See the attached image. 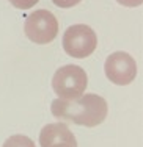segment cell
Wrapping results in <instances>:
<instances>
[{
  "instance_id": "6da1fadb",
  "label": "cell",
  "mask_w": 143,
  "mask_h": 147,
  "mask_svg": "<svg viewBox=\"0 0 143 147\" xmlns=\"http://www.w3.org/2000/svg\"><path fill=\"white\" fill-rule=\"evenodd\" d=\"M50 111L60 121L96 127L106 121L109 107L106 99L97 94H82L77 99H55L50 105Z\"/></svg>"
},
{
  "instance_id": "7a4b0ae2",
  "label": "cell",
  "mask_w": 143,
  "mask_h": 147,
  "mask_svg": "<svg viewBox=\"0 0 143 147\" xmlns=\"http://www.w3.org/2000/svg\"><path fill=\"white\" fill-rule=\"evenodd\" d=\"M88 77L80 66H61L52 77V88L60 99H77L86 89Z\"/></svg>"
},
{
  "instance_id": "3957f363",
  "label": "cell",
  "mask_w": 143,
  "mask_h": 147,
  "mask_svg": "<svg viewBox=\"0 0 143 147\" xmlns=\"http://www.w3.org/2000/svg\"><path fill=\"white\" fill-rule=\"evenodd\" d=\"M63 49L72 58H86L96 50L97 36L91 27L85 24H76L63 33Z\"/></svg>"
},
{
  "instance_id": "277c9868",
  "label": "cell",
  "mask_w": 143,
  "mask_h": 147,
  "mask_svg": "<svg viewBox=\"0 0 143 147\" xmlns=\"http://www.w3.org/2000/svg\"><path fill=\"white\" fill-rule=\"evenodd\" d=\"M25 36L35 44H49L58 34V20L49 9H36L24 22Z\"/></svg>"
},
{
  "instance_id": "5b68a950",
  "label": "cell",
  "mask_w": 143,
  "mask_h": 147,
  "mask_svg": "<svg viewBox=\"0 0 143 147\" xmlns=\"http://www.w3.org/2000/svg\"><path fill=\"white\" fill-rule=\"evenodd\" d=\"M106 77L118 86L131 85L137 77V63L126 52L110 53L104 64Z\"/></svg>"
},
{
  "instance_id": "8992f818",
  "label": "cell",
  "mask_w": 143,
  "mask_h": 147,
  "mask_svg": "<svg viewBox=\"0 0 143 147\" xmlns=\"http://www.w3.org/2000/svg\"><path fill=\"white\" fill-rule=\"evenodd\" d=\"M61 142L77 146L76 136L72 135V131L68 128L66 124H63V122H58V124H47L46 127L41 130V133H39L41 147H52L55 144H61Z\"/></svg>"
},
{
  "instance_id": "52a82bcc",
  "label": "cell",
  "mask_w": 143,
  "mask_h": 147,
  "mask_svg": "<svg viewBox=\"0 0 143 147\" xmlns=\"http://www.w3.org/2000/svg\"><path fill=\"white\" fill-rule=\"evenodd\" d=\"M2 147H35V144L29 136L14 135V136H10V138L3 142Z\"/></svg>"
},
{
  "instance_id": "ba28073f",
  "label": "cell",
  "mask_w": 143,
  "mask_h": 147,
  "mask_svg": "<svg viewBox=\"0 0 143 147\" xmlns=\"http://www.w3.org/2000/svg\"><path fill=\"white\" fill-rule=\"evenodd\" d=\"M8 2L17 9H29L36 5L39 0H8Z\"/></svg>"
},
{
  "instance_id": "9c48e42d",
  "label": "cell",
  "mask_w": 143,
  "mask_h": 147,
  "mask_svg": "<svg viewBox=\"0 0 143 147\" xmlns=\"http://www.w3.org/2000/svg\"><path fill=\"white\" fill-rule=\"evenodd\" d=\"M54 5H57L58 8H72V6L79 5L82 0H52Z\"/></svg>"
},
{
  "instance_id": "30bf717a",
  "label": "cell",
  "mask_w": 143,
  "mask_h": 147,
  "mask_svg": "<svg viewBox=\"0 0 143 147\" xmlns=\"http://www.w3.org/2000/svg\"><path fill=\"white\" fill-rule=\"evenodd\" d=\"M120 5L127 6V8H135V6H140L143 3V0H116Z\"/></svg>"
},
{
  "instance_id": "8fae6325",
  "label": "cell",
  "mask_w": 143,
  "mask_h": 147,
  "mask_svg": "<svg viewBox=\"0 0 143 147\" xmlns=\"http://www.w3.org/2000/svg\"><path fill=\"white\" fill-rule=\"evenodd\" d=\"M52 147H77V146H72V144H66V142H61V144H55Z\"/></svg>"
}]
</instances>
